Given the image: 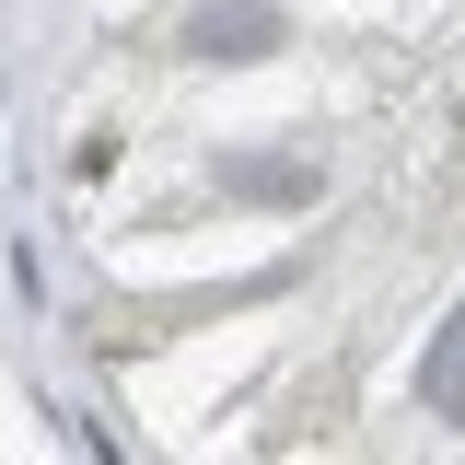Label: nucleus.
I'll return each mask as SVG.
<instances>
[{"label": "nucleus", "mask_w": 465, "mask_h": 465, "mask_svg": "<svg viewBox=\"0 0 465 465\" xmlns=\"http://www.w3.org/2000/svg\"><path fill=\"white\" fill-rule=\"evenodd\" d=\"M419 407H430V419H465V314L442 326V349L419 361Z\"/></svg>", "instance_id": "1"}]
</instances>
